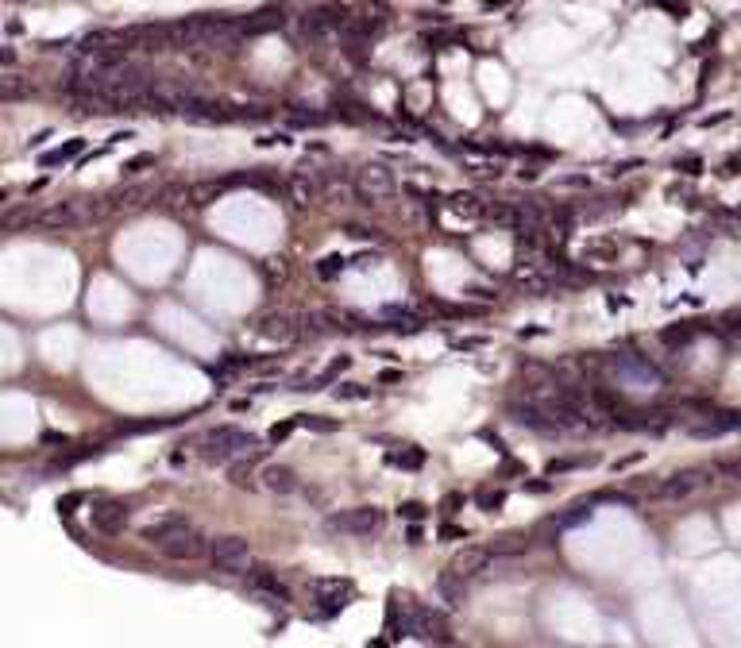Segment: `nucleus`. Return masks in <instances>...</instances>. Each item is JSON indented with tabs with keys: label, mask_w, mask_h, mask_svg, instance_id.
<instances>
[{
	"label": "nucleus",
	"mask_w": 741,
	"mask_h": 648,
	"mask_svg": "<svg viewBox=\"0 0 741 648\" xmlns=\"http://www.w3.org/2000/svg\"><path fill=\"white\" fill-rule=\"evenodd\" d=\"M255 444H259L255 432L236 429V424H216L213 432H205V440H201V455H205L209 463H228V460H236V455L255 452Z\"/></svg>",
	"instance_id": "1"
},
{
	"label": "nucleus",
	"mask_w": 741,
	"mask_h": 648,
	"mask_svg": "<svg viewBox=\"0 0 741 648\" xmlns=\"http://www.w3.org/2000/svg\"><path fill=\"white\" fill-rule=\"evenodd\" d=\"M382 525H386V513L375 510V506H355V510L324 517V532H332V537H370Z\"/></svg>",
	"instance_id": "2"
},
{
	"label": "nucleus",
	"mask_w": 741,
	"mask_h": 648,
	"mask_svg": "<svg viewBox=\"0 0 741 648\" xmlns=\"http://www.w3.org/2000/svg\"><path fill=\"white\" fill-rule=\"evenodd\" d=\"M606 371L614 374L622 386H629V390H653V386L664 382L660 367H653L649 359H641V355H610V359H606Z\"/></svg>",
	"instance_id": "3"
},
{
	"label": "nucleus",
	"mask_w": 741,
	"mask_h": 648,
	"mask_svg": "<svg viewBox=\"0 0 741 648\" xmlns=\"http://www.w3.org/2000/svg\"><path fill=\"white\" fill-rule=\"evenodd\" d=\"M209 563L220 575H244L251 571V544L244 537H216L209 544Z\"/></svg>",
	"instance_id": "4"
},
{
	"label": "nucleus",
	"mask_w": 741,
	"mask_h": 648,
	"mask_svg": "<svg viewBox=\"0 0 741 648\" xmlns=\"http://www.w3.org/2000/svg\"><path fill=\"white\" fill-rule=\"evenodd\" d=\"M355 193L363 201H386V197L398 193V177L382 162H367L363 170H355Z\"/></svg>",
	"instance_id": "5"
},
{
	"label": "nucleus",
	"mask_w": 741,
	"mask_h": 648,
	"mask_svg": "<svg viewBox=\"0 0 741 648\" xmlns=\"http://www.w3.org/2000/svg\"><path fill=\"white\" fill-rule=\"evenodd\" d=\"M101 208L97 205H85V201H62V205H50V208H39L35 224L43 228H81L89 224Z\"/></svg>",
	"instance_id": "6"
},
{
	"label": "nucleus",
	"mask_w": 741,
	"mask_h": 648,
	"mask_svg": "<svg viewBox=\"0 0 741 648\" xmlns=\"http://www.w3.org/2000/svg\"><path fill=\"white\" fill-rule=\"evenodd\" d=\"M127 517H132V506H127V501H116V498L93 501V510H89V521H93V529L105 532V537H116V532H124Z\"/></svg>",
	"instance_id": "7"
},
{
	"label": "nucleus",
	"mask_w": 741,
	"mask_h": 648,
	"mask_svg": "<svg viewBox=\"0 0 741 648\" xmlns=\"http://www.w3.org/2000/svg\"><path fill=\"white\" fill-rule=\"evenodd\" d=\"M158 552H163L166 560H201L209 552V540H205V532H197L194 525H189V529H182L178 537L163 540Z\"/></svg>",
	"instance_id": "8"
},
{
	"label": "nucleus",
	"mask_w": 741,
	"mask_h": 648,
	"mask_svg": "<svg viewBox=\"0 0 741 648\" xmlns=\"http://www.w3.org/2000/svg\"><path fill=\"white\" fill-rule=\"evenodd\" d=\"M255 332L263 336V340H274V344H290V340L302 336V316L278 309V313H267L263 321L255 324Z\"/></svg>",
	"instance_id": "9"
},
{
	"label": "nucleus",
	"mask_w": 741,
	"mask_h": 648,
	"mask_svg": "<svg viewBox=\"0 0 741 648\" xmlns=\"http://www.w3.org/2000/svg\"><path fill=\"white\" fill-rule=\"evenodd\" d=\"M247 590H251L255 598H263V606H282V602H290L286 583L278 579L271 568H255L251 579H247Z\"/></svg>",
	"instance_id": "10"
},
{
	"label": "nucleus",
	"mask_w": 741,
	"mask_h": 648,
	"mask_svg": "<svg viewBox=\"0 0 741 648\" xmlns=\"http://www.w3.org/2000/svg\"><path fill=\"white\" fill-rule=\"evenodd\" d=\"M309 594H313V602H321L324 606V614H332V609L348 606L351 594H355V587H351L348 579H313Z\"/></svg>",
	"instance_id": "11"
},
{
	"label": "nucleus",
	"mask_w": 741,
	"mask_h": 648,
	"mask_svg": "<svg viewBox=\"0 0 741 648\" xmlns=\"http://www.w3.org/2000/svg\"><path fill=\"white\" fill-rule=\"evenodd\" d=\"M702 475H711L707 467H691V471H680V475H672V479H664L660 486H656V498H687V494H695L702 486Z\"/></svg>",
	"instance_id": "12"
},
{
	"label": "nucleus",
	"mask_w": 741,
	"mask_h": 648,
	"mask_svg": "<svg viewBox=\"0 0 741 648\" xmlns=\"http://www.w3.org/2000/svg\"><path fill=\"white\" fill-rule=\"evenodd\" d=\"M182 529H189V521L182 517V513H163V517H155V521H147L143 529H139V537L147 540V544H163V540H170V537H178Z\"/></svg>",
	"instance_id": "13"
},
{
	"label": "nucleus",
	"mask_w": 741,
	"mask_h": 648,
	"mask_svg": "<svg viewBox=\"0 0 741 648\" xmlns=\"http://www.w3.org/2000/svg\"><path fill=\"white\" fill-rule=\"evenodd\" d=\"M155 197H163V189H155V186H124V189H116V193L108 197V201H112V208H120V213H139V208H147Z\"/></svg>",
	"instance_id": "14"
},
{
	"label": "nucleus",
	"mask_w": 741,
	"mask_h": 648,
	"mask_svg": "<svg viewBox=\"0 0 741 648\" xmlns=\"http://www.w3.org/2000/svg\"><path fill=\"white\" fill-rule=\"evenodd\" d=\"M487 568H490V548H483V544H471V548L456 552V560H452V571L463 575V579H475Z\"/></svg>",
	"instance_id": "15"
},
{
	"label": "nucleus",
	"mask_w": 741,
	"mask_h": 648,
	"mask_svg": "<svg viewBox=\"0 0 741 648\" xmlns=\"http://www.w3.org/2000/svg\"><path fill=\"white\" fill-rule=\"evenodd\" d=\"M510 417H514L517 424H525V429H536V432H556L560 424L548 417L541 405H533V402H514L510 405Z\"/></svg>",
	"instance_id": "16"
},
{
	"label": "nucleus",
	"mask_w": 741,
	"mask_h": 648,
	"mask_svg": "<svg viewBox=\"0 0 741 648\" xmlns=\"http://www.w3.org/2000/svg\"><path fill=\"white\" fill-rule=\"evenodd\" d=\"M448 213L459 216V220H487L490 205L483 201V197H475V193H452L448 197Z\"/></svg>",
	"instance_id": "17"
},
{
	"label": "nucleus",
	"mask_w": 741,
	"mask_h": 648,
	"mask_svg": "<svg viewBox=\"0 0 741 648\" xmlns=\"http://www.w3.org/2000/svg\"><path fill=\"white\" fill-rule=\"evenodd\" d=\"M437 594L444 602H448V606H463V598H468V579H463V575H456V571H444V575H440L437 579Z\"/></svg>",
	"instance_id": "18"
},
{
	"label": "nucleus",
	"mask_w": 741,
	"mask_h": 648,
	"mask_svg": "<svg viewBox=\"0 0 741 648\" xmlns=\"http://www.w3.org/2000/svg\"><path fill=\"white\" fill-rule=\"evenodd\" d=\"M317 193H321V177L317 174H293L290 177V197H293V205L298 208H305Z\"/></svg>",
	"instance_id": "19"
},
{
	"label": "nucleus",
	"mask_w": 741,
	"mask_h": 648,
	"mask_svg": "<svg viewBox=\"0 0 741 648\" xmlns=\"http://www.w3.org/2000/svg\"><path fill=\"white\" fill-rule=\"evenodd\" d=\"M263 486L271 494H293L302 482H298V475H293L290 467H267V471H263Z\"/></svg>",
	"instance_id": "20"
},
{
	"label": "nucleus",
	"mask_w": 741,
	"mask_h": 648,
	"mask_svg": "<svg viewBox=\"0 0 741 648\" xmlns=\"http://www.w3.org/2000/svg\"><path fill=\"white\" fill-rule=\"evenodd\" d=\"M81 151H85V139H70V143H62V147L47 151V155L39 158V166H62V162H74Z\"/></svg>",
	"instance_id": "21"
},
{
	"label": "nucleus",
	"mask_w": 741,
	"mask_h": 648,
	"mask_svg": "<svg viewBox=\"0 0 741 648\" xmlns=\"http://www.w3.org/2000/svg\"><path fill=\"white\" fill-rule=\"evenodd\" d=\"M386 463H394V467H401V471H421V467H425V452H421V448L386 452Z\"/></svg>",
	"instance_id": "22"
},
{
	"label": "nucleus",
	"mask_w": 741,
	"mask_h": 648,
	"mask_svg": "<svg viewBox=\"0 0 741 648\" xmlns=\"http://www.w3.org/2000/svg\"><path fill=\"white\" fill-rule=\"evenodd\" d=\"M348 367H351V359H348V355H340V359H332V363L324 367V371L317 374V378H313V382H305L302 390H324V386H328V382H332V378H336V374H340V371H348Z\"/></svg>",
	"instance_id": "23"
},
{
	"label": "nucleus",
	"mask_w": 741,
	"mask_h": 648,
	"mask_svg": "<svg viewBox=\"0 0 741 648\" xmlns=\"http://www.w3.org/2000/svg\"><path fill=\"white\" fill-rule=\"evenodd\" d=\"M220 193H225V182H197V186H189V201L194 205H213Z\"/></svg>",
	"instance_id": "24"
},
{
	"label": "nucleus",
	"mask_w": 741,
	"mask_h": 648,
	"mask_svg": "<svg viewBox=\"0 0 741 648\" xmlns=\"http://www.w3.org/2000/svg\"><path fill=\"white\" fill-rule=\"evenodd\" d=\"M475 501H479V510L483 513H498L502 506H506V490H479Z\"/></svg>",
	"instance_id": "25"
},
{
	"label": "nucleus",
	"mask_w": 741,
	"mask_h": 648,
	"mask_svg": "<svg viewBox=\"0 0 741 648\" xmlns=\"http://www.w3.org/2000/svg\"><path fill=\"white\" fill-rule=\"evenodd\" d=\"M336 398H340V402H367L370 390H367V386H359V382H340V386H336Z\"/></svg>",
	"instance_id": "26"
},
{
	"label": "nucleus",
	"mask_w": 741,
	"mask_h": 648,
	"mask_svg": "<svg viewBox=\"0 0 741 648\" xmlns=\"http://www.w3.org/2000/svg\"><path fill=\"white\" fill-rule=\"evenodd\" d=\"M344 266H348V259H344V255H328V259L317 263V274H321V278H336Z\"/></svg>",
	"instance_id": "27"
},
{
	"label": "nucleus",
	"mask_w": 741,
	"mask_h": 648,
	"mask_svg": "<svg viewBox=\"0 0 741 648\" xmlns=\"http://www.w3.org/2000/svg\"><path fill=\"white\" fill-rule=\"evenodd\" d=\"M583 521H591V506H576V510L564 513L556 525H560V529H572V525H583Z\"/></svg>",
	"instance_id": "28"
},
{
	"label": "nucleus",
	"mask_w": 741,
	"mask_h": 648,
	"mask_svg": "<svg viewBox=\"0 0 741 648\" xmlns=\"http://www.w3.org/2000/svg\"><path fill=\"white\" fill-rule=\"evenodd\" d=\"M606 213H614L610 197H598L595 205H583V208H579V216H587V220H598V216H606Z\"/></svg>",
	"instance_id": "29"
},
{
	"label": "nucleus",
	"mask_w": 741,
	"mask_h": 648,
	"mask_svg": "<svg viewBox=\"0 0 741 648\" xmlns=\"http://www.w3.org/2000/svg\"><path fill=\"white\" fill-rule=\"evenodd\" d=\"M298 429H313V432H332L336 421H321V417H298Z\"/></svg>",
	"instance_id": "30"
},
{
	"label": "nucleus",
	"mask_w": 741,
	"mask_h": 648,
	"mask_svg": "<svg viewBox=\"0 0 741 648\" xmlns=\"http://www.w3.org/2000/svg\"><path fill=\"white\" fill-rule=\"evenodd\" d=\"M656 4H660L664 12H672L676 20H683V16L691 12V4H687V0H656Z\"/></svg>",
	"instance_id": "31"
},
{
	"label": "nucleus",
	"mask_w": 741,
	"mask_h": 648,
	"mask_svg": "<svg viewBox=\"0 0 741 648\" xmlns=\"http://www.w3.org/2000/svg\"><path fill=\"white\" fill-rule=\"evenodd\" d=\"M398 513L406 521H425V513H429V510H425L421 501H406V506H398Z\"/></svg>",
	"instance_id": "32"
},
{
	"label": "nucleus",
	"mask_w": 741,
	"mask_h": 648,
	"mask_svg": "<svg viewBox=\"0 0 741 648\" xmlns=\"http://www.w3.org/2000/svg\"><path fill=\"white\" fill-rule=\"evenodd\" d=\"M572 467H583V460H552L548 463V475H564V471H572Z\"/></svg>",
	"instance_id": "33"
},
{
	"label": "nucleus",
	"mask_w": 741,
	"mask_h": 648,
	"mask_svg": "<svg viewBox=\"0 0 741 648\" xmlns=\"http://www.w3.org/2000/svg\"><path fill=\"white\" fill-rule=\"evenodd\" d=\"M232 482H236V486H247V482H251V467H247V463H236V467H232Z\"/></svg>",
	"instance_id": "34"
},
{
	"label": "nucleus",
	"mask_w": 741,
	"mask_h": 648,
	"mask_svg": "<svg viewBox=\"0 0 741 648\" xmlns=\"http://www.w3.org/2000/svg\"><path fill=\"white\" fill-rule=\"evenodd\" d=\"M302 336H321V316H302Z\"/></svg>",
	"instance_id": "35"
},
{
	"label": "nucleus",
	"mask_w": 741,
	"mask_h": 648,
	"mask_svg": "<svg viewBox=\"0 0 741 648\" xmlns=\"http://www.w3.org/2000/svg\"><path fill=\"white\" fill-rule=\"evenodd\" d=\"M293 429H298V421H290V424H274V429H271V440H274V444L286 440V436H290Z\"/></svg>",
	"instance_id": "36"
},
{
	"label": "nucleus",
	"mask_w": 741,
	"mask_h": 648,
	"mask_svg": "<svg viewBox=\"0 0 741 648\" xmlns=\"http://www.w3.org/2000/svg\"><path fill=\"white\" fill-rule=\"evenodd\" d=\"M81 501H85V494H66V498L59 501V510L62 513H74V506H81Z\"/></svg>",
	"instance_id": "37"
},
{
	"label": "nucleus",
	"mask_w": 741,
	"mask_h": 648,
	"mask_svg": "<svg viewBox=\"0 0 741 648\" xmlns=\"http://www.w3.org/2000/svg\"><path fill=\"white\" fill-rule=\"evenodd\" d=\"M151 162H155V155H139V158H132V162H127V174H136V170H143V166H151Z\"/></svg>",
	"instance_id": "38"
},
{
	"label": "nucleus",
	"mask_w": 741,
	"mask_h": 648,
	"mask_svg": "<svg viewBox=\"0 0 741 648\" xmlns=\"http://www.w3.org/2000/svg\"><path fill=\"white\" fill-rule=\"evenodd\" d=\"M637 166H641V158H625V162H618V166L610 170V174L618 177V174H629V170H637Z\"/></svg>",
	"instance_id": "39"
},
{
	"label": "nucleus",
	"mask_w": 741,
	"mask_h": 648,
	"mask_svg": "<svg viewBox=\"0 0 741 648\" xmlns=\"http://www.w3.org/2000/svg\"><path fill=\"white\" fill-rule=\"evenodd\" d=\"M699 158H683V162H676V170H683V174H699Z\"/></svg>",
	"instance_id": "40"
},
{
	"label": "nucleus",
	"mask_w": 741,
	"mask_h": 648,
	"mask_svg": "<svg viewBox=\"0 0 741 648\" xmlns=\"http://www.w3.org/2000/svg\"><path fill=\"white\" fill-rule=\"evenodd\" d=\"M459 352H475V347H487V340H459Z\"/></svg>",
	"instance_id": "41"
},
{
	"label": "nucleus",
	"mask_w": 741,
	"mask_h": 648,
	"mask_svg": "<svg viewBox=\"0 0 741 648\" xmlns=\"http://www.w3.org/2000/svg\"><path fill=\"white\" fill-rule=\"evenodd\" d=\"M440 537H444V540H459V537H468V532H463V529H452V525H444V529H440Z\"/></svg>",
	"instance_id": "42"
},
{
	"label": "nucleus",
	"mask_w": 741,
	"mask_h": 648,
	"mask_svg": "<svg viewBox=\"0 0 741 648\" xmlns=\"http://www.w3.org/2000/svg\"><path fill=\"white\" fill-rule=\"evenodd\" d=\"M560 186H587V177L572 174V177H560Z\"/></svg>",
	"instance_id": "43"
}]
</instances>
